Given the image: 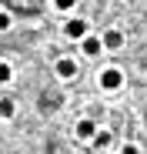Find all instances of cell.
Segmentation results:
<instances>
[{"mask_svg": "<svg viewBox=\"0 0 147 154\" xmlns=\"http://www.w3.org/2000/svg\"><path fill=\"white\" fill-rule=\"evenodd\" d=\"M100 44H104V47H110V50H117V47H124V34H120V30H107Z\"/></svg>", "mask_w": 147, "mask_h": 154, "instance_id": "cell-5", "label": "cell"}, {"mask_svg": "<svg viewBox=\"0 0 147 154\" xmlns=\"http://www.w3.org/2000/svg\"><path fill=\"white\" fill-rule=\"evenodd\" d=\"M94 134H97V124H94L90 117L77 121V137H80V141H94Z\"/></svg>", "mask_w": 147, "mask_h": 154, "instance_id": "cell-4", "label": "cell"}, {"mask_svg": "<svg viewBox=\"0 0 147 154\" xmlns=\"http://www.w3.org/2000/svg\"><path fill=\"white\" fill-rule=\"evenodd\" d=\"M64 37H70V40H84V37H87V20H70L67 27H64Z\"/></svg>", "mask_w": 147, "mask_h": 154, "instance_id": "cell-2", "label": "cell"}, {"mask_svg": "<svg viewBox=\"0 0 147 154\" xmlns=\"http://www.w3.org/2000/svg\"><path fill=\"white\" fill-rule=\"evenodd\" d=\"M74 74H77V60H74V57H60V60H57V77L70 81Z\"/></svg>", "mask_w": 147, "mask_h": 154, "instance_id": "cell-3", "label": "cell"}, {"mask_svg": "<svg viewBox=\"0 0 147 154\" xmlns=\"http://www.w3.org/2000/svg\"><path fill=\"white\" fill-rule=\"evenodd\" d=\"M54 7H60V10H74V0H54Z\"/></svg>", "mask_w": 147, "mask_h": 154, "instance_id": "cell-11", "label": "cell"}, {"mask_svg": "<svg viewBox=\"0 0 147 154\" xmlns=\"http://www.w3.org/2000/svg\"><path fill=\"white\" fill-rule=\"evenodd\" d=\"M14 111H17L14 100L10 97H0V117H14Z\"/></svg>", "mask_w": 147, "mask_h": 154, "instance_id": "cell-8", "label": "cell"}, {"mask_svg": "<svg viewBox=\"0 0 147 154\" xmlns=\"http://www.w3.org/2000/svg\"><path fill=\"white\" fill-rule=\"evenodd\" d=\"M100 47H104V44L97 40V37H84V54H87V57H97V54H100Z\"/></svg>", "mask_w": 147, "mask_h": 154, "instance_id": "cell-6", "label": "cell"}, {"mask_svg": "<svg viewBox=\"0 0 147 154\" xmlns=\"http://www.w3.org/2000/svg\"><path fill=\"white\" fill-rule=\"evenodd\" d=\"M110 141H114V137H110V131H97V134H94V147H107Z\"/></svg>", "mask_w": 147, "mask_h": 154, "instance_id": "cell-9", "label": "cell"}, {"mask_svg": "<svg viewBox=\"0 0 147 154\" xmlns=\"http://www.w3.org/2000/svg\"><path fill=\"white\" fill-rule=\"evenodd\" d=\"M100 87H104V91L124 87V70H120V67H104V70H100Z\"/></svg>", "mask_w": 147, "mask_h": 154, "instance_id": "cell-1", "label": "cell"}, {"mask_svg": "<svg viewBox=\"0 0 147 154\" xmlns=\"http://www.w3.org/2000/svg\"><path fill=\"white\" fill-rule=\"evenodd\" d=\"M124 154H140V151H137L134 144H127V147H124Z\"/></svg>", "mask_w": 147, "mask_h": 154, "instance_id": "cell-12", "label": "cell"}, {"mask_svg": "<svg viewBox=\"0 0 147 154\" xmlns=\"http://www.w3.org/2000/svg\"><path fill=\"white\" fill-rule=\"evenodd\" d=\"M10 81H14V67H10L7 60H0V87L10 84Z\"/></svg>", "mask_w": 147, "mask_h": 154, "instance_id": "cell-7", "label": "cell"}, {"mask_svg": "<svg viewBox=\"0 0 147 154\" xmlns=\"http://www.w3.org/2000/svg\"><path fill=\"white\" fill-rule=\"evenodd\" d=\"M10 27H14V17L7 10H0V30H10Z\"/></svg>", "mask_w": 147, "mask_h": 154, "instance_id": "cell-10", "label": "cell"}]
</instances>
